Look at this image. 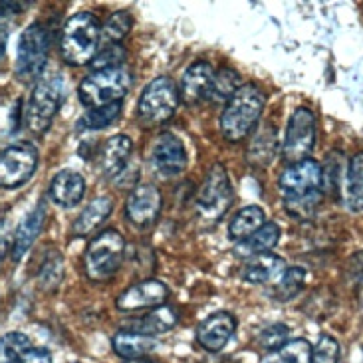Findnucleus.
Segmentation results:
<instances>
[{
    "label": "nucleus",
    "mask_w": 363,
    "mask_h": 363,
    "mask_svg": "<svg viewBox=\"0 0 363 363\" xmlns=\"http://www.w3.org/2000/svg\"><path fill=\"white\" fill-rule=\"evenodd\" d=\"M266 106V96L255 84H245L226 101L220 116V131L230 143H238L258 125Z\"/></svg>",
    "instance_id": "1"
},
{
    "label": "nucleus",
    "mask_w": 363,
    "mask_h": 363,
    "mask_svg": "<svg viewBox=\"0 0 363 363\" xmlns=\"http://www.w3.org/2000/svg\"><path fill=\"white\" fill-rule=\"evenodd\" d=\"M101 36L98 18L89 12H78L64 24L60 34V54L69 66H86L96 58Z\"/></svg>",
    "instance_id": "2"
},
{
    "label": "nucleus",
    "mask_w": 363,
    "mask_h": 363,
    "mask_svg": "<svg viewBox=\"0 0 363 363\" xmlns=\"http://www.w3.org/2000/svg\"><path fill=\"white\" fill-rule=\"evenodd\" d=\"M66 99V82L60 74L40 78L24 109V123L34 135H44Z\"/></svg>",
    "instance_id": "3"
},
{
    "label": "nucleus",
    "mask_w": 363,
    "mask_h": 363,
    "mask_svg": "<svg viewBox=\"0 0 363 363\" xmlns=\"http://www.w3.org/2000/svg\"><path fill=\"white\" fill-rule=\"evenodd\" d=\"M125 258V240L116 228H108L91 238L84 255V268L89 280L101 282L118 272Z\"/></svg>",
    "instance_id": "4"
},
{
    "label": "nucleus",
    "mask_w": 363,
    "mask_h": 363,
    "mask_svg": "<svg viewBox=\"0 0 363 363\" xmlns=\"http://www.w3.org/2000/svg\"><path fill=\"white\" fill-rule=\"evenodd\" d=\"M131 72L125 68L98 69L89 74L88 78L79 84V101L89 109L104 108L109 104H118L125 98L131 88Z\"/></svg>",
    "instance_id": "5"
},
{
    "label": "nucleus",
    "mask_w": 363,
    "mask_h": 363,
    "mask_svg": "<svg viewBox=\"0 0 363 363\" xmlns=\"http://www.w3.org/2000/svg\"><path fill=\"white\" fill-rule=\"evenodd\" d=\"M179 106V91L175 82L167 76L149 82L138 101V113L145 128L161 125L175 116Z\"/></svg>",
    "instance_id": "6"
},
{
    "label": "nucleus",
    "mask_w": 363,
    "mask_h": 363,
    "mask_svg": "<svg viewBox=\"0 0 363 363\" xmlns=\"http://www.w3.org/2000/svg\"><path fill=\"white\" fill-rule=\"evenodd\" d=\"M52 34L50 30L34 22L22 32L16 48V76L22 82H32L42 74V69L48 62Z\"/></svg>",
    "instance_id": "7"
},
{
    "label": "nucleus",
    "mask_w": 363,
    "mask_h": 363,
    "mask_svg": "<svg viewBox=\"0 0 363 363\" xmlns=\"http://www.w3.org/2000/svg\"><path fill=\"white\" fill-rule=\"evenodd\" d=\"M233 205V186L230 179L223 165H213L205 183L199 191L196 196V213L201 216V220H205L208 225H213L216 220H220L223 215Z\"/></svg>",
    "instance_id": "8"
},
{
    "label": "nucleus",
    "mask_w": 363,
    "mask_h": 363,
    "mask_svg": "<svg viewBox=\"0 0 363 363\" xmlns=\"http://www.w3.org/2000/svg\"><path fill=\"white\" fill-rule=\"evenodd\" d=\"M278 186L284 201H296V199L322 193L324 169L318 161L310 157L290 163L278 179Z\"/></svg>",
    "instance_id": "9"
},
{
    "label": "nucleus",
    "mask_w": 363,
    "mask_h": 363,
    "mask_svg": "<svg viewBox=\"0 0 363 363\" xmlns=\"http://www.w3.org/2000/svg\"><path fill=\"white\" fill-rule=\"evenodd\" d=\"M38 167V149L28 141L14 143L0 151V186L18 189L28 183Z\"/></svg>",
    "instance_id": "10"
},
{
    "label": "nucleus",
    "mask_w": 363,
    "mask_h": 363,
    "mask_svg": "<svg viewBox=\"0 0 363 363\" xmlns=\"http://www.w3.org/2000/svg\"><path fill=\"white\" fill-rule=\"evenodd\" d=\"M315 145V118L308 108L294 109L286 128L282 157L290 165L296 161L308 159Z\"/></svg>",
    "instance_id": "11"
},
{
    "label": "nucleus",
    "mask_w": 363,
    "mask_h": 363,
    "mask_svg": "<svg viewBox=\"0 0 363 363\" xmlns=\"http://www.w3.org/2000/svg\"><path fill=\"white\" fill-rule=\"evenodd\" d=\"M151 165L159 177L171 179L181 175L186 167V151L183 141L173 133H161L151 149Z\"/></svg>",
    "instance_id": "12"
},
{
    "label": "nucleus",
    "mask_w": 363,
    "mask_h": 363,
    "mask_svg": "<svg viewBox=\"0 0 363 363\" xmlns=\"http://www.w3.org/2000/svg\"><path fill=\"white\" fill-rule=\"evenodd\" d=\"M169 288L165 282L149 278L141 280L138 284L129 286L128 290H123L116 300V306L121 312H135V310H151L159 308L167 302Z\"/></svg>",
    "instance_id": "13"
},
{
    "label": "nucleus",
    "mask_w": 363,
    "mask_h": 363,
    "mask_svg": "<svg viewBox=\"0 0 363 363\" xmlns=\"http://www.w3.org/2000/svg\"><path fill=\"white\" fill-rule=\"evenodd\" d=\"M163 199L157 186L153 185H138L125 203V213L128 218L139 228H147L155 225V220L161 215Z\"/></svg>",
    "instance_id": "14"
},
{
    "label": "nucleus",
    "mask_w": 363,
    "mask_h": 363,
    "mask_svg": "<svg viewBox=\"0 0 363 363\" xmlns=\"http://www.w3.org/2000/svg\"><path fill=\"white\" fill-rule=\"evenodd\" d=\"M236 320L230 312H215L196 328V342L208 354H218L233 340Z\"/></svg>",
    "instance_id": "15"
},
{
    "label": "nucleus",
    "mask_w": 363,
    "mask_h": 363,
    "mask_svg": "<svg viewBox=\"0 0 363 363\" xmlns=\"http://www.w3.org/2000/svg\"><path fill=\"white\" fill-rule=\"evenodd\" d=\"M0 363H52L46 347L32 345L22 332H9L0 337Z\"/></svg>",
    "instance_id": "16"
},
{
    "label": "nucleus",
    "mask_w": 363,
    "mask_h": 363,
    "mask_svg": "<svg viewBox=\"0 0 363 363\" xmlns=\"http://www.w3.org/2000/svg\"><path fill=\"white\" fill-rule=\"evenodd\" d=\"M213 79H215L213 66L208 62H205V60L195 62L183 74L181 89H179V99H183L186 106H195V104L205 101V99L211 98Z\"/></svg>",
    "instance_id": "17"
},
{
    "label": "nucleus",
    "mask_w": 363,
    "mask_h": 363,
    "mask_svg": "<svg viewBox=\"0 0 363 363\" xmlns=\"http://www.w3.org/2000/svg\"><path fill=\"white\" fill-rule=\"evenodd\" d=\"M131 153H133V141H131V138L119 133V135H113L111 139H108L106 145L101 147V153H99L101 173L109 179L119 177L125 171V167H128Z\"/></svg>",
    "instance_id": "18"
},
{
    "label": "nucleus",
    "mask_w": 363,
    "mask_h": 363,
    "mask_svg": "<svg viewBox=\"0 0 363 363\" xmlns=\"http://www.w3.org/2000/svg\"><path fill=\"white\" fill-rule=\"evenodd\" d=\"M286 260L274 252H264L248 258L240 278L248 284H274L276 278L284 272Z\"/></svg>",
    "instance_id": "19"
},
{
    "label": "nucleus",
    "mask_w": 363,
    "mask_h": 363,
    "mask_svg": "<svg viewBox=\"0 0 363 363\" xmlns=\"http://www.w3.org/2000/svg\"><path fill=\"white\" fill-rule=\"evenodd\" d=\"M86 195V181L76 171H60L50 183V196L56 205L74 208Z\"/></svg>",
    "instance_id": "20"
},
{
    "label": "nucleus",
    "mask_w": 363,
    "mask_h": 363,
    "mask_svg": "<svg viewBox=\"0 0 363 363\" xmlns=\"http://www.w3.org/2000/svg\"><path fill=\"white\" fill-rule=\"evenodd\" d=\"M44 225H46V206L40 203L16 228L14 242H12V260L14 262H18L26 256V252L32 248V245L36 242V238L42 233Z\"/></svg>",
    "instance_id": "21"
},
{
    "label": "nucleus",
    "mask_w": 363,
    "mask_h": 363,
    "mask_svg": "<svg viewBox=\"0 0 363 363\" xmlns=\"http://www.w3.org/2000/svg\"><path fill=\"white\" fill-rule=\"evenodd\" d=\"M113 352L123 359H141L143 355L153 352L157 347V337H151L138 332V330H119L111 340Z\"/></svg>",
    "instance_id": "22"
},
{
    "label": "nucleus",
    "mask_w": 363,
    "mask_h": 363,
    "mask_svg": "<svg viewBox=\"0 0 363 363\" xmlns=\"http://www.w3.org/2000/svg\"><path fill=\"white\" fill-rule=\"evenodd\" d=\"M280 240V226L276 223H264L256 233L246 236L245 240H240L236 245L235 252L240 258H252L256 255H264L270 252Z\"/></svg>",
    "instance_id": "23"
},
{
    "label": "nucleus",
    "mask_w": 363,
    "mask_h": 363,
    "mask_svg": "<svg viewBox=\"0 0 363 363\" xmlns=\"http://www.w3.org/2000/svg\"><path fill=\"white\" fill-rule=\"evenodd\" d=\"M113 211V199L111 196H98L89 203L74 223V235L86 236L91 235Z\"/></svg>",
    "instance_id": "24"
},
{
    "label": "nucleus",
    "mask_w": 363,
    "mask_h": 363,
    "mask_svg": "<svg viewBox=\"0 0 363 363\" xmlns=\"http://www.w3.org/2000/svg\"><path fill=\"white\" fill-rule=\"evenodd\" d=\"M179 322V314L175 308L171 306H159L153 308V312H149L143 320L135 322V325L131 330H138L141 334L151 335V337H157L159 334H167L171 332Z\"/></svg>",
    "instance_id": "25"
},
{
    "label": "nucleus",
    "mask_w": 363,
    "mask_h": 363,
    "mask_svg": "<svg viewBox=\"0 0 363 363\" xmlns=\"http://www.w3.org/2000/svg\"><path fill=\"white\" fill-rule=\"evenodd\" d=\"M264 223V211L258 205H248L245 206V208H240V211L233 216V220H230V225H228V236H230L233 240H236V242H240V240H245L246 236H250L252 233H256Z\"/></svg>",
    "instance_id": "26"
},
{
    "label": "nucleus",
    "mask_w": 363,
    "mask_h": 363,
    "mask_svg": "<svg viewBox=\"0 0 363 363\" xmlns=\"http://www.w3.org/2000/svg\"><path fill=\"white\" fill-rule=\"evenodd\" d=\"M363 159L362 155H355L350 165H347V175H345L344 196L345 205L352 213H359L363 206Z\"/></svg>",
    "instance_id": "27"
},
{
    "label": "nucleus",
    "mask_w": 363,
    "mask_h": 363,
    "mask_svg": "<svg viewBox=\"0 0 363 363\" xmlns=\"http://www.w3.org/2000/svg\"><path fill=\"white\" fill-rule=\"evenodd\" d=\"M304 268H300V266H290V268H284V272L276 278L272 296H274L278 302H290L292 298H296V296L304 290Z\"/></svg>",
    "instance_id": "28"
},
{
    "label": "nucleus",
    "mask_w": 363,
    "mask_h": 363,
    "mask_svg": "<svg viewBox=\"0 0 363 363\" xmlns=\"http://www.w3.org/2000/svg\"><path fill=\"white\" fill-rule=\"evenodd\" d=\"M312 345L304 337L288 340L282 347L268 355L264 363H310Z\"/></svg>",
    "instance_id": "29"
},
{
    "label": "nucleus",
    "mask_w": 363,
    "mask_h": 363,
    "mask_svg": "<svg viewBox=\"0 0 363 363\" xmlns=\"http://www.w3.org/2000/svg\"><path fill=\"white\" fill-rule=\"evenodd\" d=\"M276 153V133L274 129H266L262 133H258L255 141L248 147V161L255 165H268L270 161H274Z\"/></svg>",
    "instance_id": "30"
},
{
    "label": "nucleus",
    "mask_w": 363,
    "mask_h": 363,
    "mask_svg": "<svg viewBox=\"0 0 363 363\" xmlns=\"http://www.w3.org/2000/svg\"><path fill=\"white\" fill-rule=\"evenodd\" d=\"M238 88H240V76L233 68H223L218 74H215L213 89H211V99L215 104L228 101Z\"/></svg>",
    "instance_id": "31"
},
{
    "label": "nucleus",
    "mask_w": 363,
    "mask_h": 363,
    "mask_svg": "<svg viewBox=\"0 0 363 363\" xmlns=\"http://www.w3.org/2000/svg\"><path fill=\"white\" fill-rule=\"evenodd\" d=\"M119 113H121V101H118V104H109V106H104V108L89 109L88 113L79 119V128L91 129V131H96V129H106L119 118Z\"/></svg>",
    "instance_id": "32"
},
{
    "label": "nucleus",
    "mask_w": 363,
    "mask_h": 363,
    "mask_svg": "<svg viewBox=\"0 0 363 363\" xmlns=\"http://www.w3.org/2000/svg\"><path fill=\"white\" fill-rule=\"evenodd\" d=\"M310 363H342V350L332 335H320L310 352Z\"/></svg>",
    "instance_id": "33"
},
{
    "label": "nucleus",
    "mask_w": 363,
    "mask_h": 363,
    "mask_svg": "<svg viewBox=\"0 0 363 363\" xmlns=\"http://www.w3.org/2000/svg\"><path fill=\"white\" fill-rule=\"evenodd\" d=\"M131 24H133L131 14L125 12V10H121V12H116V14L109 16L108 22H106V26H104V34H106V38H108L109 42L119 44V42L129 34Z\"/></svg>",
    "instance_id": "34"
},
{
    "label": "nucleus",
    "mask_w": 363,
    "mask_h": 363,
    "mask_svg": "<svg viewBox=\"0 0 363 363\" xmlns=\"http://www.w3.org/2000/svg\"><path fill=\"white\" fill-rule=\"evenodd\" d=\"M288 337H290V328L284 324H274L260 332L258 344H260L262 350L272 354V352H276L278 347H282L288 342Z\"/></svg>",
    "instance_id": "35"
},
{
    "label": "nucleus",
    "mask_w": 363,
    "mask_h": 363,
    "mask_svg": "<svg viewBox=\"0 0 363 363\" xmlns=\"http://www.w3.org/2000/svg\"><path fill=\"white\" fill-rule=\"evenodd\" d=\"M125 60V50L121 48L119 44H109L106 48L96 54V58L91 60L94 69H108V68H119L121 62Z\"/></svg>",
    "instance_id": "36"
},
{
    "label": "nucleus",
    "mask_w": 363,
    "mask_h": 363,
    "mask_svg": "<svg viewBox=\"0 0 363 363\" xmlns=\"http://www.w3.org/2000/svg\"><path fill=\"white\" fill-rule=\"evenodd\" d=\"M52 272H56V274L62 276V258H60L58 255L54 256V260L50 258V262H44L42 264V268H40V282H42V286L44 288H50V284H52V288H56V280L52 278Z\"/></svg>",
    "instance_id": "37"
},
{
    "label": "nucleus",
    "mask_w": 363,
    "mask_h": 363,
    "mask_svg": "<svg viewBox=\"0 0 363 363\" xmlns=\"http://www.w3.org/2000/svg\"><path fill=\"white\" fill-rule=\"evenodd\" d=\"M6 246H9V226L6 220H0V258L6 252Z\"/></svg>",
    "instance_id": "38"
},
{
    "label": "nucleus",
    "mask_w": 363,
    "mask_h": 363,
    "mask_svg": "<svg viewBox=\"0 0 363 363\" xmlns=\"http://www.w3.org/2000/svg\"><path fill=\"white\" fill-rule=\"evenodd\" d=\"M6 54V36H4V30H0V62Z\"/></svg>",
    "instance_id": "39"
},
{
    "label": "nucleus",
    "mask_w": 363,
    "mask_h": 363,
    "mask_svg": "<svg viewBox=\"0 0 363 363\" xmlns=\"http://www.w3.org/2000/svg\"><path fill=\"white\" fill-rule=\"evenodd\" d=\"M128 363H151V362H143V359H129Z\"/></svg>",
    "instance_id": "40"
}]
</instances>
